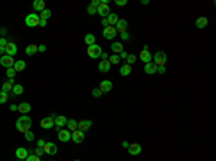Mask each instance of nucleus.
I'll return each instance as SVG.
<instances>
[{
    "mask_svg": "<svg viewBox=\"0 0 216 161\" xmlns=\"http://www.w3.org/2000/svg\"><path fill=\"white\" fill-rule=\"evenodd\" d=\"M30 127H32V119H30V117H28V115H22V117L16 121V128H17V131L22 134L30 131Z\"/></svg>",
    "mask_w": 216,
    "mask_h": 161,
    "instance_id": "obj_1",
    "label": "nucleus"
},
{
    "mask_svg": "<svg viewBox=\"0 0 216 161\" xmlns=\"http://www.w3.org/2000/svg\"><path fill=\"white\" fill-rule=\"evenodd\" d=\"M39 22H40V17H39V14H36V13H30L25 17V23H26V26H29V28L39 26Z\"/></svg>",
    "mask_w": 216,
    "mask_h": 161,
    "instance_id": "obj_2",
    "label": "nucleus"
},
{
    "mask_svg": "<svg viewBox=\"0 0 216 161\" xmlns=\"http://www.w3.org/2000/svg\"><path fill=\"white\" fill-rule=\"evenodd\" d=\"M53 122H55V129L58 133L62 129V127H65L66 122H68V118L64 117V115H55L53 114Z\"/></svg>",
    "mask_w": 216,
    "mask_h": 161,
    "instance_id": "obj_3",
    "label": "nucleus"
},
{
    "mask_svg": "<svg viewBox=\"0 0 216 161\" xmlns=\"http://www.w3.org/2000/svg\"><path fill=\"white\" fill-rule=\"evenodd\" d=\"M87 53H88L89 58L97 59V58H99L101 55H102V49H101V46H98V45H91V46H88Z\"/></svg>",
    "mask_w": 216,
    "mask_h": 161,
    "instance_id": "obj_4",
    "label": "nucleus"
},
{
    "mask_svg": "<svg viewBox=\"0 0 216 161\" xmlns=\"http://www.w3.org/2000/svg\"><path fill=\"white\" fill-rule=\"evenodd\" d=\"M153 63H154V65H157V66H164L166 65V62H167V55H166L164 52H157L154 55V56H153Z\"/></svg>",
    "mask_w": 216,
    "mask_h": 161,
    "instance_id": "obj_5",
    "label": "nucleus"
},
{
    "mask_svg": "<svg viewBox=\"0 0 216 161\" xmlns=\"http://www.w3.org/2000/svg\"><path fill=\"white\" fill-rule=\"evenodd\" d=\"M102 36L104 39H108V40H111L117 36V30H115V26H108L102 30Z\"/></svg>",
    "mask_w": 216,
    "mask_h": 161,
    "instance_id": "obj_6",
    "label": "nucleus"
},
{
    "mask_svg": "<svg viewBox=\"0 0 216 161\" xmlns=\"http://www.w3.org/2000/svg\"><path fill=\"white\" fill-rule=\"evenodd\" d=\"M42 150L45 154H48V155H55L58 152V148L53 142H45V145H43Z\"/></svg>",
    "mask_w": 216,
    "mask_h": 161,
    "instance_id": "obj_7",
    "label": "nucleus"
},
{
    "mask_svg": "<svg viewBox=\"0 0 216 161\" xmlns=\"http://www.w3.org/2000/svg\"><path fill=\"white\" fill-rule=\"evenodd\" d=\"M0 65L3 68H13L14 65V59L12 56H7V55H3V56H0Z\"/></svg>",
    "mask_w": 216,
    "mask_h": 161,
    "instance_id": "obj_8",
    "label": "nucleus"
},
{
    "mask_svg": "<svg viewBox=\"0 0 216 161\" xmlns=\"http://www.w3.org/2000/svg\"><path fill=\"white\" fill-rule=\"evenodd\" d=\"M97 13L101 16V17H108V14L111 13V9H110V6L105 5V3H101V5L97 7Z\"/></svg>",
    "mask_w": 216,
    "mask_h": 161,
    "instance_id": "obj_9",
    "label": "nucleus"
},
{
    "mask_svg": "<svg viewBox=\"0 0 216 161\" xmlns=\"http://www.w3.org/2000/svg\"><path fill=\"white\" fill-rule=\"evenodd\" d=\"M127 150H128V154H130V155H138V154H141V151H143V150H141V145L138 142L130 144Z\"/></svg>",
    "mask_w": 216,
    "mask_h": 161,
    "instance_id": "obj_10",
    "label": "nucleus"
},
{
    "mask_svg": "<svg viewBox=\"0 0 216 161\" xmlns=\"http://www.w3.org/2000/svg\"><path fill=\"white\" fill-rule=\"evenodd\" d=\"M84 138H85L84 133L79 131V129H75L74 133H71V140L74 142H76V144H81V142L84 141Z\"/></svg>",
    "mask_w": 216,
    "mask_h": 161,
    "instance_id": "obj_11",
    "label": "nucleus"
},
{
    "mask_svg": "<svg viewBox=\"0 0 216 161\" xmlns=\"http://www.w3.org/2000/svg\"><path fill=\"white\" fill-rule=\"evenodd\" d=\"M40 127L43 129H51V128L55 127V122H53V117H46L40 121Z\"/></svg>",
    "mask_w": 216,
    "mask_h": 161,
    "instance_id": "obj_12",
    "label": "nucleus"
},
{
    "mask_svg": "<svg viewBox=\"0 0 216 161\" xmlns=\"http://www.w3.org/2000/svg\"><path fill=\"white\" fill-rule=\"evenodd\" d=\"M5 53L7 55V56H12V58H13L14 55L17 53V46H16L14 43H12V42L7 43V45L5 46Z\"/></svg>",
    "mask_w": 216,
    "mask_h": 161,
    "instance_id": "obj_13",
    "label": "nucleus"
},
{
    "mask_svg": "<svg viewBox=\"0 0 216 161\" xmlns=\"http://www.w3.org/2000/svg\"><path fill=\"white\" fill-rule=\"evenodd\" d=\"M127 20L125 19H118L117 24H115V30L117 33H122V32H127Z\"/></svg>",
    "mask_w": 216,
    "mask_h": 161,
    "instance_id": "obj_14",
    "label": "nucleus"
},
{
    "mask_svg": "<svg viewBox=\"0 0 216 161\" xmlns=\"http://www.w3.org/2000/svg\"><path fill=\"white\" fill-rule=\"evenodd\" d=\"M58 138H59V141H62V142H68L71 140V131L62 128L61 131L58 133Z\"/></svg>",
    "mask_w": 216,
    "mask_h": 161,
    "instance_id": "obj_15",
    "label": "nucleus"
},
{
    "mask_svg": "<svg viewBox=\"0 0 216 161\" xmlns=\"http://www.w3.org/2000/svg\"><path fill=\"white\" fill-rule=\"evenodd\" d=\"M91 127H92V121H89V119H82L81 122H78V129L82 131V133L88 131Z\"/></svg>",
    "mask_w": 216,
    "mask_h": 161,
    "instance_id": "obj_16",
    "label": "nucleus"
},
{
    "mask_svg": "<svg viewBox=\"0 0 216 161\" xmlns=\"http://www.w3.org/2000/svg\"><path fill=\"white\" fill-rule=\"evenodd\" d=\"M99 89H101L102 94L110 92V91L113 89V82H111V80H102V82H101V85H99Z\"/></svg>",
    "mask_w": 216,
    "mask_h": 161,
    "instance_id": "obj_17",
    "label": "nucleus"
},
{
    "mask_svg": "<svg viewBox=\"0 0 216 161\" xmlns=\"http://www.w3.org/2000/svg\"><path fill=\"white\" fill-rule=\"evenodd\" d=\"M151 59H153V55L150 53V51H141V53H140V61L141 62L150 63Z\"/></svg>",
    "mask_w": 216,
    "mask_h": 161,
    "instance_id": "obj_18",
    "label": "nucleus"
},
{
    "mask_svg": "<svg viewBox=\"0 0 216 161\" xmlns=\"http://www.w3.org/2000/svg\"><path fill=\"white\" fill-rule=\"evenodd\" d=\"M98 69L101 72H104V73H107V72L111 69V63H110V61H108V59L101 61V62H99V65H98Z\"/></svg>",
    "mask_w": 216,
    "mask_h": 161,
    "instance_id": "obj_19",
    "label": "nucleus"
},
{
    "mask_svg": "<svg viewBox=\"0 0 216 161\" xmlns=\"http://www.w3.org/2000/svg\"><path fill=\"white\" fill-rule=\"evenodd\" d=\"M144 72H146L147 75H153V73H156V72H157V65H154L153 62H150V63H146V65H144Z\"/></svg>",
    "mask_w": 216,
    "mask_h": 161,
    "instance_id": "obj_20",
    "label": "nucleus"
},
{
    "mask_svg": "<svg viewBox=\"0 0 216 161\" xmlns=\"http://www.w3.org/2000/svg\"><path fill=\"white\" fill-rule=\"evenodd\" d=\"M207 23H209V20H207V17H205V16H200V17L196 19V28L197 29H205L207 26Z\"/></svg>",
    "mask_w": 216,
    "mask_h": 161,
    "instance_id": "obj_21",
    "label": "nucleus"
},
{
    "mask_svg": "<svg viewBox=\"0 0 216 161\" xmlns=\"http://www.w3.org/2000/svg\"><path fill=\"white\" fill-rule=\"evenodd\" d=\"M28 155H29V151L26 150V148L20 147V148H17V150H16V157H17L19 160H26V158H28Z\"/></svg>",
    "mask_w": 216,
    "mask_h": 161,
    "instance_id": "obj_22",
    "label": "nucleus"
},
{
    "mask_svg": "<svg viewBox=\"0 0 216 161\" xmlns=\"http://www.w3.org/2000/svg\"><path fill=\"white\" fill-rule=\"evenodd\" d=\"M32 6H33V9L36 10V12H42V10L46 9V5H45V2H43V0H35Z\"/></svg>",
    "mask_w": 216,
    "mask_h": 161,
    "instance_id": "obj_23",
    "label": "nucleus"
},
{
    "mask_svg": "<svg viewBox=\"0 0 216 161\" xmlns=\"http://www.w3.org/2000/svg\"><path fill=\"white\" fill-rule=\"evenodd\" d=\"M30 109H32V107H30V104H28V102H23V104H20L19 107H17V111L23 115L28 114V112H30Z\"/></svg>",
    "mask_w": 216,
    "mask_h": 161,
    "instance_id": "obj_24",
    "label": "nucleus"
},
{
    "mask_svg": "<svg viewBox=\"0 0 216 161\" xmlns=\"http://www.w3.org/2000/svg\"><path fill=\"white\" fill-rule=\"evenodd\" d=\"M111 49H113V52L115 53V55H118V53H121L122 51H124V46H122L121 42H114L113 45H111Z\"/></svg>",
    "mask_w": 216,
    "mask_h": 161,
    "instance_id": "obj_25",
    "label": "nucleus"
},
{
    "mask_svg": "<svg viewBox=\"0 0 216 161\" xmlns=\"http://www.w3.org/2000/svg\"><path fill=\"white\" fill-rule=\"evenodd\" d=\"M66 129L71 131V133H74L75 129H78V122H76L75 119H68V122H66Z\"/></svg>",
    "mask_w": 216,
    "mask_h": 161,
    "instance_id": "obj_26",
    "label": "nucleus"
},
{
    "mask_svg": "<svg viewBox=\"0 0 216 161\" xmlns=\"http://www.w3.org/2000/svg\"><path fill=\"white\" fill-rule=\"evenodd\" d=\"M131 71H133V68H131V65H122L121 66V69H120V75L121 76H127V75H130L131 73Z\"/></svg>",
    "mask_w": 216,
    "mask_h": 161,
    "instance_id": "obj_27",
    "label": "nucleus"
},
{
    "mask_svg": "<svg viewBox=\"0 0 216 161\" xmlns=\"http://www.w3.org/2000/svg\"><path fill=\"white\" fill-rule=\"evenodd\" d=\"M25 68H26V62H25V61H14L13 69H14V71H16V72L23 71Z\"/></svg>",
    "mask_w": 216,
    "mask_h": 161,
    "instance_id": "obj_28",
    "label": "nucleus"
},
{
    "mask_svg": "<svg viewBox=\"0 0 216 161\" xmlns=\"http://www.w3.org/2000/svg\"><path fill=\"white\" fill-rule=\"evenodd\" d=\"M107 20H108V24H110V26H115L117 22H118L117 13H110L108 14V17H107Z\"/></svg>",
    "mask_w": 216,
    "mask_h": 161,
    "instance_id": "obj_29",
    "label": "nucleus"
},
{
    "mask_svg": "<svg viewBox=\"0 0 216 161\" xmlns=\"http://www.w3.org/2000/svg\"><path fill=\"white\" fill-rule=\"evenodd\" d=\"M13 79H9L7 82H5L3 85H2V91L3 92H12V88H13Z\"/></svg>",
    "mask_w": 216,
    "mask_h": 161,
    "instance_id": "obj_30",
    "label": "nucleus"
},
{
    "mask_svg": "<svg viewBox=\"0 0 216 161\" xmlns=\"http://www.w3.org/2000/svg\"><path fill=\"white\" fill-rule=\"evenodd\" d=\"M26 55H29V56H32V55H35V53L38 52V46L36 45H29V46H26Z\"/></svg>",
    "mask_w": 216,
    "mask_h": 161,
    "instance_id": "obj_31",
    "label": "nucleus"
},
{
    "mask_svg": "<svg viewBox=\"0 0 216 161\" xmlns=\"http://www.w3.org/2000/svg\"><path fill=\"white\" fill-rule=\"evenodd\" d=\"M85 43L88 45V46H91V45H95V36L92 33H88V35H85Z\"/></svg>",
    "mask_w": 216,
    "mask_h": 161,
    "instance_id": "obj_32",
    "label": "nucleus"
},
{
    "mask_svg": "<svg viewBox=\"0 0 216 161\" xmlns=\"http://www.w3.org/2000/svg\"><path fill=\"white\" fill-rule=\"evenodd\" d=\"M12 92H13L14 96H16V95H20L23 92V86L20 85V84H14L13 88H12Z\"/></svg>",
    "mask_w": 216,
    "mask_h": 161,
    "instance_id": "obj_33",
    "label": "nucleus"
},
{
    "mask_svg": "<svg viewBox=\"0 0 216 161\" xmlns=\"http://www.w3.org/2000/svg\"><path fill=\"white\" fill-rule=\"evenodd\" d=\"M51 16H52V12L49 9L42 10V12H40V14H39V17H40V19H43V20H48Z\"/></svg>",
    "mask_w": 216,
    "mask_h": 161,
    "instance_id": "obj_34",
    "label": "nucleus"
},
{
    "mask_svg": "<svg viewBox=\"0 0 216 161\" xmlns=\"http://www.w3.org/2000/svg\"><path fill=\"white\" fill-rule=\"evenodd\" d=\"M108 58H110L108 61H110V63H111V65H117V63H120V61H121V59H120V56H118V55H115V53H114L113 56H108Z\"/></svg>",
    "mask_w": 216,
    "mask_h": 161,
    "instance_id": "obj_35",
    "label": "nucleus"
},
{
    "mask_svg": "<svg viewBox=\"0 0 216 161\" xmlns=\"http://www.w3.org/2000/svg\"><path fill=\"white\" fill-rule=\"evenodd\" d=\"M7 99H9V94H7V92H3V91H0V104L7 102Z\"/></svg>",
    "mask_w": 216,
    "mask_h": 161,
    "instance_id": "obj_36",
    "label": "nucleus"
},
{
    "mask_svg": "<svg viewBox=\"0 0 216 161\" xmlns=\"http://www.w3.org/2000/svg\"><path fill=\"white\" fill-rule=\"evenodd\" d=\"M125 61H127V65H133V63L137 61V56H136V55H133V53H130Z\"/></svg>",
    "mask_w": 216,
    "mask_h": 161,
    "instance_id": "obj_37",
    "label": "nucleus"
},
{
    "mask_svg": "<svg viewBox=\"0 0 216 161\" xmlns=\"http://www.w3.org/2000/svg\"><path fill=\"white\" fill-rule=\"evenodd\" d=\"M6 75H7V78H9V79H13L14 75H16V71H14L13 68H9V69L6 71Z\"/></svg>",
    "mask_w": 216,
    "mask_h": 161,
    "instance_id": "obj_38",
    "label": "nucleus"
},
{
    "mask_svg": "<svg viewBox=\"0 0 216 161\" xmlns=\"http://www.w3.org/2000/svg\"><path fill=\"white\" fill-rule=\"evenodd\" d=\"M25 138L28 140V141H33L35 140V134L32 131H28V133H25Z\"/></svg>",
    "mask_w": 216,
    "mask_h": 161,
    "instance_id": "obj_39",
    "label": "nucleus"
},
{
    "mask_svg": "<svg viewBox=\"0 0 216 161\" xmlns=\"http://www.w3.org/2000/svg\"><path fill=\"white\" fill-rule=\"evenodd\" d=\"M101 95H102V92H101V89H99V88H95V89H92V96H94V98H99Z\"/></svg>",
    "mask_w": 216,
    "mask_h": 161,
    "instance_id": "obj_40",
    "label": "nucleus"
},
{
    "mask_svg": "<svg viewBox=\"0 0 216 161\" xmlns=\"http://www.w3.org/2000/svg\"><path fill=\"white\" fill-rule=\"evenodd\" d=\"M87 12H88V14H95V13H97V7L92 6V5H89L88 9H87Z\"/></svg>",
    "mask_w": 216,
    "mask_h": 161,
    "instance_id": "obj_41",
    "label": "nucleus"
},
{
    "mask_svg": "<svg viewBox=\"0 0 216 161\" xmlns=\"http://www.w3.org/2000/svg\"><path fill=\"white\" fill-rule=\"evenodd\" d=\"M26 161H40V157H36L35 154H30V155H28Z\"/></svg>",
    "mask_w": 216,
    "mask_h": 161,
    "instance_id": "obj_42",
    "label": "nucleus"
},
{
    "mask_svg": "<svg viewBox=\"0 0 216 161\" xmlns=\"http://www.w3.org/2000/svg\"><path fill=\"white\" fill-rule=\"evenodd\" d=\"M33 154H35V155H36V157H40V155H43L45 152H43V150H42V148H36V150L33 151Z\"/></svg>",
    "mask_w": 216,
    "mask_h": 161,
    "instance_id": "obj_43",
    "label": "nucleus"
},
{
    "mask_svg": "<svg viewBox=\"0 0 216 161\" xmlns=\"http://www.w3.org/2000/svg\"><path fill=\"white\" fill-rule=\"evenodd\" d=\"M120 36H121L122 40H128V39H130V35H128L127 32H122V33H120Z\"/></svg>",
    "mask_w": 216,
    "mask_h": 161,
    "instance_id": "obj_44",
    "label": "nucleus"
},
{
    "mask_svg": "<svg viewBox=\"0 0 216 161\" xmlns=\"http://www.w3.org/2000/svg\"><path fill=\"white\" fill-rule=\"evenodd\" d=\"M115 5L117 6H125L127 5V0H115Z\"/></svg>",
    "mask_w": 216,
    "mask_h": 161,
    "instance_id": "obj_45",
    "label": "nucleus"
},
{
    "mask_svg": "<svg viewBox=\"0 0 216 161\" xmlns=\"http://www.w3.org/2000/svg\"><path fill=\"white\" fill-rule=\"evenodd\" d=\"M7 43H9V42H7V40H6L5 38H0V46H3V47H5L6 45H7Z\"/></svg>",
    "mask_w": 216,
    "mask_h": 161,
    "instance_id": "obj_46",
    "label": "nucleus"
},
{
    "mask_svg": "<svg viewBox=\"0 0 216 161\" xmlns=\"http://www.w3.org/2000/svg\"><path fill=\"white\" fill-rule=\"evenodd\" d=\"M157 72L159 73H166V66H157Z\"/></svg>",
    "mask_w": 216,
    "mask_h": 161,
    "instance_id": "obj_47",
    "label": "nucleus"
},
{
    "mask_svg": "<svg viewBox=\"0 0 216 161\" xmlns=\"http://www.w3.org/2000/svg\"><path fill=\"white\" fill-rule=\"evenodd\" d=\"M45 140H38V148H43V145H45Z\"/></svg>",
    "mask_w": 216,
    "mask_h": 161,
    "instance_id": "obj_48",
    "label": "nucleus"
},
{
    "mask_svg": "<svg viewBox=\"0 0 216 161\" xmlns=\"http://www.w3.org/2000/svg\"><path fill=\"white\" fill-rule=\"evenodd\" d=\"M46 51V46L45 45H39L38 46V52H45Z\"/></svg>",
    "mask_w": 216,
    "mask_h": 161,
    "instance_id": "obj_49",
    "label": "nucleus"
},
{
    "mask_svg": "<svg viewBox=\"0 0 216 161\" xmlns=\"http://www.w3.org/2000/svg\"><path fill=\"white\" fill-rule=\"evenodd\" d=\"M127 56H128V53H127V52H124V51H122V52L120 53V59H127Z\"/></svg>",
    "mask_w": 216,
    "mask_h": 161,
    "instance_id": "obj_50",
    "label": "nucleus"
},
{
    "mask_svg": "<svg viewBox=\"0 0 216 161\" xmlns=\"http://www.w3.org/2000/svg\"><path fill=\"white\" fill-rule=\"evenodd\" d=\"M101 23H102L104 29H105V28H108V26H110V24H108V20H107V17H104V19H102V22H101Z\"/></svg>",
    "mask_w": 216,
    "mask_h": 161,
    "instance_id": "obj_51",
    "label": "nucleus"
},
{
    "mask_svg": "<svg viewBox=\"0 0 216 161\" xmlns=\"http://www.w3.org/2000/svg\"><path fill=\"white\" fill-rule=\"evenodd\" d=\"M91 5L95 6V7H98V6L101 5V2H99V0H92V3H91Z\"/></svg>",
    "mask_w": 216,
    "mask_h": 161,
    "instance_id": "obj_52",
    "label": "nucleus"
},
{
    "mask_svg": "<svg viewBox=\"0 0 216 161\" xmlns=\"http://www.w3.org/2000/svg\"><path fill=\"white\" fill-rule=\"evenodd\" d=\"M46 22H48V20L40 19V22H39V26H42V28H45V26H46Z\"/></svg>",
    "mask_w": 216,
    "mask_h": 161,
    "instance_id": "obj_53",
    "label": "nucleus"
},
{
    "mask_svg": "<svg viewBox=\"0 0 216 161\" xmlns=\"http://www.w3.org/2000/svg\"><path fill=\"white\" fill-rule=\"evenodd\" d=\"M10 111H12V112H13V111H17V105H10Z\"/></svg>",
    "mask_w": 216,
    "mask_h": 161,
    "instance_id": "obj_54",
    "label": "nucleus"
},
{
    "mask_svg": "<svg viewBox=\"0 0 216 161\" xmlns=\"http://www.w3.org/2000/svg\"><path fill=\"white\" fill-rule=\"evenodd\" d=\"M128 145H130V144H128L127 141H122V147L124 148H128Z\"/></svg>",
    "mask_w": 216,
    "mask_h": 161,
    "instance_id": "obj_55",
    "label": "nucleus"
},
{
    "mask_svg": "<svg viewBox=\"0 0 216 161\" xmlns=\"http://www.w3.org/2000/svg\"><path fill=\"white\" fill-rule=\"evenodd\" d=\"M101 56H102V61H104V59H108V55H107V53H105V52H104L102 55H101Z\"/></svg>",
    "mask_w": 216,
    "mask_h": 161,
    "instance_id": "obj_56",
    "label": "nucleus"
},
{
    "mask_svg": "<svg viewBox=\"0 0 216 161\" xmlns=\"http://www.w3.org/2000/svg\"><path fill=\"white\" fill-rule=\"evenodd\" d=\"M3 53H5V47L0 46V55H3Z\"/></svg>",
    "mask_w": 216,
    "mask_h": 161,
    "instance_id": "obj_57",
    "label": "nucleus"
},
{
    "mask_svg": "<svg viewBox=\"0 0 216 161\" xmlns=\"http://www.w3.org/2000/svg\"><path fill=\"white\" fill-rule=\"evenodd\" d=\"M0 33H6V29L2 28V29H0Z\"/></svg>",
    "mask_w": 216,
    "mask_h": 161,
    "instance_id": "obj_58",
    "label": "nucleus"
},
{
    "mask_svg": "<svg viewBox=\"0 0 216 161\" xmlns=\"http://www.w3.org/2000/svg\"><path fill=\"white\" fill-rule=\"evenodd\" d=\"M75 161H81V160H75Z\"/></svg>",
    "mask_w": 216,
    "mask_h": 161,
    "instance_id": "obj_59",
    "label": "nucleus"
}]
</instances>
